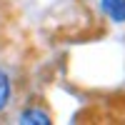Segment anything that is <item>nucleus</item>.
<instances>
[{
    "label": "nucleus",
    "mask_w": 125,
    "mask_h": 125,
    "mask_svg": "<svg viewBox=\"0 0 125 125\" xmlns=\"http://www.w3.org/2000/svg\"><path fill=\"white\" fill-rule=\"evenodd\" d=\"M100 8L110 20L125 23V0H100Z\"/></svg>",
    "instance_id": "obj_1"
},
{
    "label": "nucleus",
    "mask_w": 125,
    "mask_h": 125,
    "mask_svg": "<svg viewBox=\"0 0 125 125\" xmlns=\"http://www.w3.org/2000/svg\"><path fill=\"white\" fill-rule=\"evenodd\" d=\"M20 123L23 125H48V115L43 110H25L23 115H20Z\"/></svg>",
    "instance_id": "obj_2"
},
{
    "label": "nucleus",
    "mask_w": 125,
    "mask_h": 125,
    "mask_svg": "<svg viewBox=\"0 0 125 125\" xmlns=\"http://www.w3.org/2000/svg\"><path fill=\"white\" fill-rule=\"evenodd\" d=\"M8 98H10V80L5 73H0V110L8 105Z\"/></svg>",
    "instance_id": "obj_3"
}]
</instances>
